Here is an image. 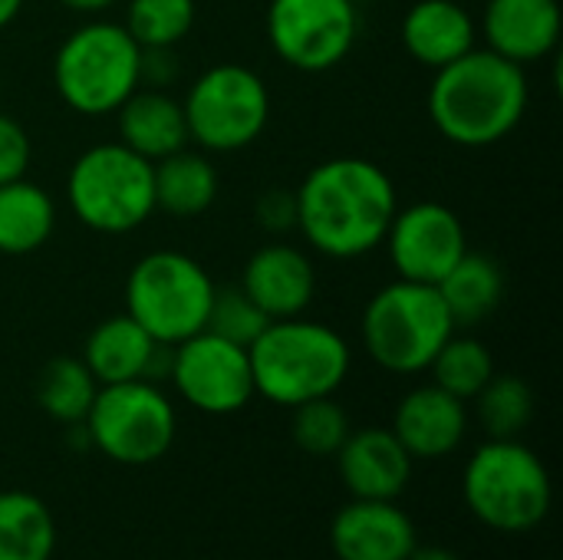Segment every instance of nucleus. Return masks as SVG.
Masks as SVG:
<instances>
[{"label":"nucleus","instance_id":"obj_1","mask_svg":"<svg viewBox=\"0 0 563 560\" xmlns=\"http://www.w3.org/2000/svg\"><path fill=\"white\" fill-rule=\"evenodd\" d=\"M297 195V231L330 261L373 254L399 208L393 178L369 158L340 155L313 165Z\"/></svg>","mask_w":563,"mask_h":560},{"label":"nucleus","instance_id":"obj_2","mask_svg":"<svg viewBox=\"0 0 563 560\" xmlns=\"http://www.w3.org/2000/svg\"><path fill=\"white\" fill-rule=\"evenodd\" d=\"M531 86L525 66L475 46L455 63L435 69L429 86V119L439 135L462 149L505 142L525 119Z\"/></svg>","mask_w":563,"mask_h":560},{"label":"nucleus","instance_id":"obj_3","mask_svg":"<svg viewBox=\"0 0 563 560\" xmlns=\"http://www.w3.org/2000/svg\"><path fill=\"white\" fill-rule=\"evenodd\" d=\"M247 356L254 393L284 409L320 396H336L353 366L346 337L320 320H307L303 314L271 320L247 347Z\"/></svg>","mask_w":563,"mask_h":560},{"label":"nucleus","instance_id":"obj_4","mask_svg":"<svg viewBox=\"0 0 563 560\" xmlns=\"http://www.w3.org/2000/svg\"><path fill=\"white\" fill-rule=\"evenodd\" d=\"M462 498L478 525L498 535H528L551 515V472L518 439L482 442L462 472Z\"/></svg>","mask_w":563,"mask_h":560},{"label":"nucleus","instance_id":"obj_5","mask_svg":"<svg viewBox=\"0 0 563 560\" xmlns=\"http://www.w3.org/2000/svg\"><path fill=\"white\" fill-rule=\"evenodd\" d=\"M53 86L76 116H115L142 86V46L115 20H86L56 46Z\"/></svg>","mask_w":563,"mask_h":560},{"label":"nucleus","instance_id":"obj_6","mask_svg":"<svg viewBox=\"0 0 563 560\" xmlns=\"http://www.w3.org/2000/svg\"><path fill=\"white\" fill-rule=\"evenodd\" d=\"M452 333L455 320L439 287L399 277L369 297L360 320L363 350L379 370L393 376L426 373Z\"/></svg>","mask_w":563,"mask_h":560},{"label":"nucleus","instance_id":"obj_7","mask_svg":"<svg viewBox=\"0 0 563 560\" xmlns=\"http://www.w3.org/2000/svg\"><path fill=\"white\" fill-rule=\"evenodd\" d=\"M66 205L96 234H129L158 211L155 165L122 142L89 145L69 165Z\"/></svg>","mask_w":563,"mask_h":560},{"label":"nucleus","instance_id":"obj_8","mask_svg":"<svg viewBox=\"0 0 563 560\" xmlns=\"http://www.w3.org/2000/svg\"><path fill=\"white\" fill-rule=\"evenodd\" d=\"M218 284L185 251H148L125 277V314L158 343L178 347L208 323Z\"/></svg>","mask_w":563,"mask_h":560},{"label":"nucleus","instance_id":"obj_9","mask_svg":"<svg viewBox=\"0 0 563 560\" xmlns=\"http://www.w3.org/2000/svg\"><path fill=\"white\" fill-rule=\"evenodd\" d=\"M82 426L99 455L135 469L168 455L178 436V413L158 383L129 380L99 386Z\"/></svg>","mask_w":563,"mask_h":560},{"label":"nucleus","instance_id":"obj_10","mask_svg":"<svg viewBox=\"0 0 563 560\" xmlns=\"http://www.w3.org/2000/svg\"><path fill=\"white\" fill-rule=\"evenodd\" d=\"M188 139L201 152L228 155L254 145L271 122V89L241 63L208 66L181 99Z\"/></svg>","mask_w":563,"mask_h":560},{"label":"nucleus","instance_id":"obj_11","mask_svg":"<svg viewBox=\"0 0 563 560\" xmlns=\"http://www.w3.org/2000/svg\"><path fill=\"white\" fill-rule=\"evenodd\" d=\"M267 40L280 63L300 73L340 66L360 36L356 0H271L264 20Z\"/></svg>","mask_w":563,"mask_h":560},{"label":"nucleus","instance_id":"obj_12","mask_svg":"<svg viewBox=\"0 0 563 560\" xmlns=\"http://www.w3.org/2000/svg\"><path fill=\"white\" fill-rule=\"evenodd\" d=\"M168 380L175 393L205 416H234L257 396L247 350L208 330L172 347Z\"/></svg>","mask_w":563,"mask_h":560},{"label":"nucleus","instance_id":"obj_13","mask_svg":"<svg viewBox=\"0 0 563 560\" xmlns=\"http://www.w3.org/2000/svg\"><path fill=\"white\" fill-rule=\"evenodd\" d=\"M383 244L399 281L439 287V281L465 257L468 234L449 205L416 201L396 208Z\"/></svg>","mask_w":563,"mask_h":560},{"label":"nucleus","instance_id":"obj_14","mask_svg":"<svg viewBox=\"0 0 563 560\" xmlns=\"http://www.w3.org/2000/svg\"><path fill=\"white\" fill-rule=\"evenodd\" d=\"M79 360L99 386L129 380L162 383L172 370V347L152 340L129 314H112L86 333Z\"/></svg>","mask_w":563,"mask_h":560},{"label":"nucleus","instance_id":"obj_15","mask_svg":"<svg viewBox=\"0 0 563 560\" xmlns=\"http://www.w3.org/2000/svg\"><path fill=\"white\" fill-rule=\"evenodd\" d=\"M419 531L399 502L350 498L330 521V548L336 560H409Z\"/></svg>","mask_w":563,"mask_h":560},{"label":"nucleus","instance_id":"obj_16","mask_svg":"<svg viewBox=\"0 0 563 560\" xmlns=\"http://www.w3.org/2000/svg\"><path fill=\"white\" fill-rule=\"evenodd\" d=\"M468 403L439 389L435 383L409 389L393 413V436L412 462H435L459 452L468 436Z\"/></svg>","mask_w":563,"mask_h":560},{"label":"nucleus","instance_id":"obj_17","mask_svg":"<svg viewBox=\"0 0 563 560\" xmlns=\"http://www.w3.org/2000/svg\"><path fill=\"white\" fill-rule=\"evenodd\" d=\"M241 287L271 320L300 317L317 297V267L297 244L271 241L247 257Z\"/></svg>","mask_w":563,"mask_h":560},{"label":"nucleus","instance_id":"obj_18","mask_svg":"<svg viewBox=\"0 0 563 560\" xmlns=\"http://www.w3.org/2000/svg\"><path fill=\"white\" fill-rule=\"evenodd\" d=\"M333 459L350 498H376V502H399L416 469L412 455L399 446L393 429H379V426L353 429Z\"/></svg>","mask_w":563,"mask_h":560},{"label":"nucleus","instance_id":"obj_19","mask_svg":"<svg viewBox=\"0 0 563 560\" xmlns=\"http://www.w3.org/2000/svg\"><path fill=\"white\" fill-rule=\"evenodd\" d=\"M485 46L518 66L548 59L561 43L558 0H488L482 13Z\"/></svg>","mask_w":563,"mask_h":560},{"label":"nucleus","instance_id":"obj_20","mask_svg":"<svg viewBox=\"0 0 563 560\" xmlns=\"http://www.w3.org/2000/svg\"><path fill=\"white\" fill-rule=\"evenodd\" d=\"M399 33L406 53L429 69H442L478 46V23L459 0H416Z\"/></svg>","mask_w":563,"mask_h":560},{"label":"nucleus","instance_id":"obj_21","mask_svg":"<svg viewBox=\"0 0 563 560\" xmlns=\"http://www.w3.org/2000/svg\"><path fill=\"white\" fill-rule=\"evenodd\" d=\"M115 125H119V142L148 162H162L191 142L181 99L155 86H139L115 109Z\"/></svg>","mask_w":563,"mask_h":560},{"label":"nucleus","instance_id":"obj_22","mask_svg":"<svg viewBox=\"0 0 563 560\" xmlns=\"http://www.w3.org/2000/svg\"><path fill=\"white\" fill-rule=\"evenodd\" d=\"M155 165V208L172 218H201L221 195V175L208 152H191L188 145L172 152Z\"/></svg>","mask_w":563,"mask_h":560},{"label":"nucleus","instance_id":"obj_23","mask_svg":"<svg viewBox=\"0 0 563 560\" xmlns=\"http://www.w3.org/2000/svg\"><path fill=\"white\" fill-rule=\"evenodd\" d=\"M439 294L455 320V330L478 327L505 300V271L492 254L465 251V257L439 281Z\"/></svg>","mask_w":563,"mask_h":560},{"label":"nucleus","instance_id":"obj_24","mask_svg":"<svg viewBox=\"0 0 563 560\" xmlns=\"http://www.w3.org/2000/svg\"><path fill=\"white\" fill-rule=\"evenodd\" d=\"M56 231V201L53 195L30 182L16 178L0 185V254L26 257L40 251Z\"/></svg>","mask_w":563,"mask_h":560},{"label":"nucleus","instance_id":"obj_25","mask_svg":"<svg viewBox=\"0 0 563 560\" xmlns=\"http://www.w3.org/2000/svg\"><path fill=\"white\" fill-rule=\"evenodd\" d=\"M56 518L23 488L0 492V560H53Z\"/></svg>","mask_w":563,"mask_h":560},{"label":"nucleus","instance_id":"obj_26","mask_svg":"<svg viewBox=\"0 0 563 560\" xmlns=\"http://www.w3.org/2000/svg\"><path fill=\"white\" fill-rule=\"evenodd\" d=\"M99 393L79 356H53L36 376V406L59 426H79Z\"/></svg>","mask_w":563,"mask_h":560},{"label":"nucleus","instance_id":"obj_27","mask_svg":"<svg viewBox=\"0 0 563 560\" xmlns=\"http://www.w3.org/2000/svg\"><path fill=\"white\" fill-rule=\"evenodd\" d=\"M472 403L475 419L488 432V439H518L531 426L538 409L531 383L515 373H495Z\"/></svg>","mask_w":563,"mask_h":560},{"label":"nucleus","instance_id":"obj_28","mask_svg":"<svg viewBox=\"0 0 563 560\" xmlns=\"http://www.w3.org/2000/svg\"><path fill=\"white\" fill-rule=\"evenodd\" d=\"M429 373L439 389L452 393L462 403H472L495 376V356L478 337H465L455 330L435 353Z\"/></svg>","mask_w":563,"mask_h":560},{"label":"nucleus","instance_id":"obj_29","mask_svg":"<svg viewBox=\"0 0 563 560\" xmlns=\"http://www.w3.org/2000/svg\"><path fill=\"white\" fill-rule=\"evenodd\" d=\"M198 20L195 0H129L122 26L142 50H175Z\"/></svg>","mask_w":563,"mask_h":560},{"label":"nucleus","instance_id":"obj_30","mask_svg":"<svg viewBox=\"0 0 563 560\" xmlns=\"http://www.w3.org/2000/svg\"><path fill=\"white\" fill-rule=\"evenodd\" d=\"M290 413H294L290 416V436L313 459L336 455L340 446L346 442V436L353 432V422H350L346 409L333 396H320V399L300 403Z\"/></svg>","mask_w":563,"mask_h":560},{"label":"nucleus","instance_id":"obj_31","mask_svg":"<svg viewBox=\"0 0 563 560\" xmlns=\"http://www.w3.org/2000/svg\"><path fill=\"white\" fill-rule=\"evenodd\" d=\"M267 323H271V317L244 294V287L231 284V287H218L214 290L205 330L247 350L264 333Z\"/></svg>","mask_w":563,"mask_h":560},{"label":"nucleus","instance_id":"obj_32","mask_svg":"<svg viewBox=\"0 0 563 560\" xmlns=\"http://www.w3.org/2000/svg\"><path fill=\"white\" fill-rule=\"evenodd\" d=\"M30 162H33L30 132L13 116L0 112V185L26 178Z\"/></svg>","mask_w":563,"mask_h":560},{"label":"nucleus","instance_id":"obj_33","mask_svg":"<svg viewBox=\"0 0 563 560\" xmlns=\"http://www.w3.org/2000/svg\"><path fill=\"white\" fill-rule=\"evenodd\" d=\"M257 224L267 234H287L297 231V195L294 188H267L257 198Z\"/></svg>","mask_w":563,"mask_h":560},{"label":"nucleus","instance_id":"obj_34","mask_svg":"<svg viewBox=\"0 0 563 560\" xmlns=\"http://www.w3.org/2000/svg\"><path fill=\"white\" fill-rule=\"evenodd\" d=\"M178 76V63L172 50H142V86L165 89Z\"/></svg>","mask_w":563,"mask_h":560},{"label":"nucleus","instance_id":"obj_35","mask_svg":"<svg viewBox=\"0 0 563 560\" xmlns=\"http://www.w3.org/2000/svg\"><path fill=\"white\" fill-rule=\"evenodd\" d=\"M63 7L76 10V13H86V17H96V13H106L109 7H115L119 0H59Z\"/></svg>","mask_w":563,"mask_h":560},{"label":"nucleus","instance_id":"obj_36","mask_svg":"<svg viewBox=\"0 0 563 560\" xmlns=\"http://www.w3.org/2000/svg\"><path fill=\"white\" fill-rule=\"evenodd\" d=\"M409 560H462L455 551L442 548V545H416V551L409 554Z\"/></svg>","mask_w":563,"mask_h":560},{"label":"nucleus","instance_id":"obj_37","mask_svg":"<svg viewBox=\"0 0 563 560\" xmlns=\"http://www.w3.org/2000/svg\"><path fill=\"white\" fill-rule=\"evenodd\" d=\"M23 3H26V0H0V30H7V26L20 17Z\"/></svg>","mask_w":563,"mask_h":560},{"label":"nucleus","instance_id":"obj_38","mask_svg":"<svg viewBox=\"0 0 563 560\" xmlns=\"http://www.w3.org/2000/svg\"><path fill=\"white\" fill-rule=\"evenodd\" d=\"M356 3H360V0H356Z\"/></svg>","mask_w":563,"mask_h":560}]
</instances>
